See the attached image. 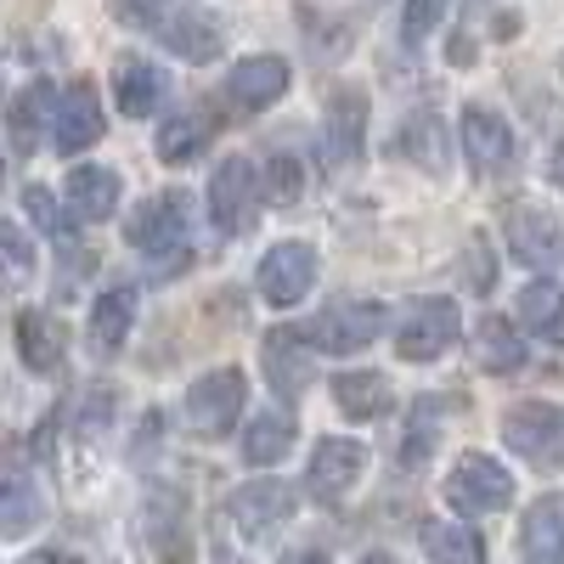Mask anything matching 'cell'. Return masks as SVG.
I'll list each match as a JSON object with an SVG mask.
<instances>
[{
	"label": "cell",
	"mask_w": 564,
	"mask_h": 564,
	"mask_svg": "<svg viewBox=\"0 0 564 564\" xmlns=\"http://www.w3.org/2000/svg\"><path fill=\"white\" fill-rule=\"evenodd\" d=\"M34 525V491H29V475H12L7 480V536H23Z\"/></svg>",
	"instance_id": "cell-33"
},
{
	"label": "cell",
	"mask_w": 564,
	"mask_h": 564,
	"mask_svg": "<svg viewBox=\"0 0 564 564\" xmlns=\"http://www.w3.org/2000/svg\"><path fill=\"white\" fill-rule=\"evenodd\" d=\"M384 334V305H334V311H322L311 327H305V339L316 350H334V356H350V350H367L372 339Z\"/></svg>",
	"instance_id": "cell-7"
},
{
	"label": "cell",
	"mask_w": 564,
	"mask_h": 564,
	"mask_svg": "<svg viewBox=\"0 0 564 564\" xmlns=\"http://www.w3.org/2000/svg\"><path fill=\"white\" fill-rule=\"evenodd\" d=\"M102 102L90 85H68L63 102H57V153H85L102 141Z\"/></svg>",
	"instance_id": "cell-14"
},
{
	"label": "cell",
	"mask_w": 564,
	"mask_h": 564,
	"mask_svg": "<svg viewBox=\"0 0 564 564\" xmlns=\"http://www.w3.org/2000/svg\"><path fill=\"white\" fill-rule=\"evenodd\" d=\"M423 558L430 564H486V547L457 520H430L423 525Z\"/></svg>",
	"instance_id": "cell-24"
},
{
	"label": "cell",
	"mask_w": 564,
	"mask_h": 564,
	"mask_svg": "<svg viewBox=\"0 0 564 564\" xmlns=\"http://www.w3.org/2000/svg\"><path fill=\"white\" fill-rule=\"evenodd\" d=\"M130 249L141 254L153 276H181L193 265V209H186L181 193H153L130 215Z\"/></svg>",
	"instance_id": "cell-1"
},
{
	"label": "cell",
	"mask_w": 564,
	"mask_h": 564,
	"mask_svg": "<svg viewBox=\"0 0 564 564\" xmlns=\"http://www.w3.org/2000/svg\"><path fill=\"white\" fill-rule=\"evenodd\" d=\"M260 175H254V164L249 159H220V170L209 175V220H215V231H226V238H238V231H249L254 226V215H260Z\"/></svg>",
	"instance_id": "cell-2"
},
{
	"label": "cell",
	"mask_w": 564,
	"mask_h": 564,
	"mask_svg": "<svg viewBox=\"0 0 564 564\" xmlns=\"http://www.w3.org/2000/svg\"><path fill=\"white\" fill-rule=\"evenodd\" d=\"M316 282V254L305 243H276L260 260V300L265 305H300Z\"/></svg>",
	"instance_id": "cell-9"
},
{
	"label": "cell",
	"mask_w": 564,
	"mask_h": 564,
	"mask_svg": "<svg viewBox=\"0 0 564 564\" xmlns=\"http://www.w3.org/2000/svg\"><path fill=\"white\" fill-rule=\"evenodd\" d=\"M361 564H395V558H390V553H367Z\"/></svg>",
	"instance_id": "cell-40"
},
{
	"label": "cell",
	"mask_w": 564,
	"mask_h": 564,
	"mask_svg": "<svg viewBox=\"0 0 564 564\" xmlns=\"http://www.w3.org/2000/svg\"><path fill=\"white\" fill-rule=\"evenodd\" d=\"M282 564H327V558H322V553H289Z\"/></svg>",
	"instance_id": "cell-38"
},
{
	"label": "cell",
	"mask_w": 564,
	"mask_h": 564,
	"mask_svg": "<svg viewBox=\"0 0 564 564\" xmlns=\"http://www.w3.org/2000/svg\"><path fill=\"white\" fill-rule=\"evenodd\" d=\"M7 260H12V276L29 271V238H23L18 226H7Z\"/></svg>",
	"instance_id": "cell-35"
},
{
	"label": "cell",
	"mask_w": 564,
	"mask_h": 564,
	"mask_svg": "<svg viewBox=\"0 0 564 564\" xmlns=\"http://www.w3.org/2000/svg\"><path fill=\"white\" fill-rule=\"evenodd\" d=\"M113 90H119V108H124L130 119H141V113H153V108H159L164 79H159V68H153V63L124 57V63H119V74H113Z\"/></svg>",
	"instance_id": "cell-26"
},
{
	"label": "cell",
	"mask_w": 564,
	"mask_h": 564,
	"mask_svg": "<svg viewBox=\"0 0 564 564\" xmlns=\"http://www.w3.org/2000/svg\"><path fill=\"white\" fill-rule=\"evenodd\" d=\"M446 497L463 513H497V508L513 502V475L486 452H463L446 475Z\"/></svg>",
	"instance_id": "cell-4"
},
{
	"label": "cell",
	"mask_w": 564,
	"mask_h": 564,
	"mask_svg": "<svg viewBox=\"0 0 564 564\" xmlns=\"http://www.w3.org/2000/svg\"><path fill=\"white\" fill-rule=\"evenodd\" d=\"M520 322L531 327L536 339L564 345V289L558 282H531V289L520 294Z\"/></svg>",
	"instance_id": "cell-25"
},
{
	"label": "cell",
	"mask_w": 564,
	"mask_h": 564,
	"mask_svg": "<svg viewBox=\"0 0 564 564\" xmlns=\"http://www.w3.org/2000/svg\"><path fill=\"white\" fill-rule=\"evenodd\" d=\"M23 564H79L74 553H34V558H23Z\"/></svg>",
	"instance_id": "cell-37"
},
{
	"label": "cell",
	"mask_w": 564,
	"mask_h": 564,
	"mask_svg": "<svg viewBox=\"0 0 564 564\" xmlns=\"http://www.w3.org/2000/svg\"><path fill=\"white\" fill-rule=\"evenodd\" d=\"M361 468H367V446L356 441H316L311 452V497L316 502H339L356 480H361Z\"/></svg>",
	"instance_id": "cell-12"
},
{
	"label": "cell",
	"mask_w": 564,
	"mask_h": 564,
	"mask_svg": "<svg viewBox=\"0 0 564 564\" xmlns=\"http://www.w3.org/2000/svg\"><path fill=\"white\" fill-rule=\"evenodd\" d=\"M502 441L536 468H558L564 463V412L553 401H520L502 417Z\"/></svg>",
	"instance_id": "cell-3"
},
{
	"label": "cell",
	"mask_w": 564,
	"mask_h": 564,
	"mask_svg": "<svg viewBox=\"0 0 564 564\" xmlns=\"http://www.w3.org/2000/svg\"><path fill=\"white\" fill-rule=\"evenodd\" d=\"M289 446H294V423L282 417V412H260L254 423H249V435H243V457L249 463H282L289 457Z\"/></svg>",
	"instance_id": "cell-27"
},
{
	"label": "cell",
	"mask_w": 564,
	"mask_h": 564,
	"mask_svg": "<svg viewBox=\"0 0 564 564\" xmlns=\"http://www.w3.org/2000/svg\"><path fill=\"white\" fill-rule=\"evenodd\" d=\"M18 350H23V361L34 367V372H45V367H57L63 361V322L57 316H45V311H23L18 316Z\"/></svg>",
	"instance_id": "cell-23"
},
{
	"label": "cell",
	"mask_w": 564,
	"mask_h": 564,
	"mask_svg": "<svg viewBox=\"0 0 564 564\" xmlns=\"http://www.w3.org/2000/svg\"><path fill=\"white\" fill-rule=\"evenodd\" d=\"M23 209H29V220L45 231V238H68V215L57 209V198L45 193V186H29V193H23Z\"/></svg>",
	"instance_id": "cell-32"
},
{
	"label": "cell",
	"mask_w": 564,
	"mask_h": 564,
	"mask_svg": "<svg viewBox=\"0 0 564 564\" xmlns=\"http://www.w3.org/2000/svg\"><path fill=\"white\" fill-rule=\"evenodd\" d=\"M452 339H457V305L452 300H417L406 316H401V327H395V350H401V361H435V356H446L452 350Z\"/></svg>",
	"instance_id": "cell-6"
},
{
	"label": "cell",
	"mask_w": 564,
	"mask_h": 564,
	"mask_svg": "<svg viewBox=\"0 0 564 564\" xmlns=\"http://www.w3.org/2000/svg\"><path fill=\"white\" fill-rule=\"evenodd\" d=\"M553 181H558V186H564V148H558V153H553Z\"/></svg>",
	"instance_id": "cell-39"
},
{
	"label": "cell",
	"mask_w": 564,
	"mask_h": 564,
	"mask_svg": "<svg viewBox=\"0 0 564 564\" xmlns=\"http://www.w3.org/2000/svg\"><path fill=\"white\" fill-rule=\"evenodd\" d=\"M52 108H57V97H52V85H45V79H34L29 90H18V102H12V148L18 153L34 148V124L52 113Z\"/></svg>",
	"instance_id": "cell-29"
},
{
	"label": "cell",
	"mask_w": 564,
	"mask_h": 564,
	"mask_svg": "<svg viewBox=\"0 0 564 564\" xmlns=\"http://www.w3.org/2000/svg\"><path fill=\"white\" fill-rule=\"evenodd\" d=\"M282 90H289V63L282 57H243L226 79V102L238 113H260L282 97Z\"/></svg>",
	"instance_id": "cell-13"
},
{
	"label": "cell",
	"mask_w": 564,
	"mask_h": 564,
	"mask_svg": "<svg viewBox=\"0 0 564 564\" xmlns=\"http://www.w3.org/2000/svg\"><path fill=\"white\" fill-rule=\"evenodd\" d=\"M441 12H446V0H406L401 7V34L417 45V40H430V29L441 23Z\"/></svg>",
	"instance_id": "cell-34"
},
{
	"label": "cell",
	"mask_w": 564,
	"mask_h": 564,
	"mask_svg": "<svg viewBox=\"0 0 564 564\" xmlns=\"http://www.w3.org/2000/svg\"><path fill=\"white\" fill-rule=\"evenodd\" d=\"M553 243H558V220H553L547 209H536V204H520V209L508 215V249H513V260L542 265V260L553 254Z\"/></svg>",
	"instance_id": "cell-19"
},
{
	"label": "cell",
	"mask_w": 564,
	"mask_h": 564,
	"mask_svg": "<svg viewBox=\"0 0 564 564\" xmlns=\"http://www.w3.org/2000/svg\"><path fill=\"white\" fill-rule=\"evenodd\" d=\"M334 401H339L345 417H384L395 406L384 372H339V379H334Z\"/></svg>",
	"instance_id": "cell-21"
},
{
	"label": "cell",
	"mask_w": 564,
	"mask_h": 564,
	"mask_svg": "<svg viewBox=\"0 0 564 564\" xmlns=\"http://www.w3.org/2000/svg\"><path fill=\"white\" fill-rule=\"evenodd\" d=\"M68 204H74V220H108L113 204H119V175L113 170H74L68 175Z\"/></svg>",
	"instance_id": "cell-22"
},
{
	"label": "cell",
	"mask_w": 564,
	"mask_h": 564,
	"mask_svg": "<svg viewBox=\"0 0 564 564\" xmlns=\"http://www.w3.org/2000/svg\"><path fill=\"white\" fill-rule=\"evenodd\" d=\"M130 322H135V289L130 282H113V289L90 305V350L97 356H113L130 334Z\"/></svg>",
	"instance_id": "cell-17"
},
{
	"label": "cell",
	"mask_w": 564,
	"mask_h": 564,
	"mask_svg": "<svg viewBox=\"0 0 564 564\" xmlns=\"http://www.w3.org/2000/svg\"><path fill=\"white\" fill-rule=\"evenodd\" d=\"M520 547H525V564H564V491H547L542 502H531L520 525Z\"/></svg>",
	"instance_id": "cell-16"
},
{
	"label": "cell",
	"mask_w": 564,
	"mask_h": 564,
	"mask_svg": "<svg viewBox=\"0 0 564 564\" xmlns=\"http://www.w3.org/2000/svg\"><path fill=\"white\" fill-rule=\"evenodd\" d=\"M361 130H367V97L356 85H339L327 97V119H322V153L334 170H345L361 153Z\"/></svg>",
	"instance_id": "cell-10"
},
{
	"label": "cell",
	"mask_w": 564,
	"mask_h": 564,
	"mask_svg": "<svg viewBox=\"0 0 564 564\" xmlns=\"http://www.w3.org/2000/svg\"><path fill=\"white\" fill-rule=\"evenodd\" d=\"M153 542H159V553L164 558H186V553H193V542H186V520H175V508L170 502H159L153 508Z\"/></svg>",
	"instance_id": "cell-30"
},
{
	"label": "cell",
	"mask_w": 564,
	"mask_h": 564,
	"mask_svg": "<svg viewBox=\"0 0 564 564\" xmlns=\"http://www.w3.org/2000/svg\"><path fill=\"white\" fill-rule=\"evenodd\" d=\"M289 513H294V491L282 480H254V486H243L238 497H231V525H238L249 542L276 536L282 525H289Z\"/></svg>",
	"instance_id": "cell-8"
},
{
	"label": "cell",
	"mask_w": 564,
	"mask_h": 564,
	"mask_svg": "<svg viewBox=\"0 0 564 564\" xmlns=\"http://www.w3.org/2000/svg\"><path fill=\"white\" fill-rule=\"evenodd\" d=\"M265 198H271L276 209H289V204L300 198V164H294L289 153H276V159L265 164Z\"/></svg>",
	"instance_id": "cell-31"
},
{
	"label": "cell",
	"mask_w": 564,
	"mask_h": 564,
	"mask_svg": "<svg viewBox=\"0 0 564 564\" xmlns=\"http://www.w3.org/2000/svg\"><path fill=\"white\" fill-rule=\"evenodd\" d=\"M468 350H475L480 372H520V367H525V345L513 339V327H508L502 316H480Z\"/></svg>",
	"instance_id": "cell-20"
},
{
	"label": "cell",
	"mask_w": 564,
	"mask_h": 564,
	"mask_svg": "<svg viewBox=\"0 0 564 564\" xmlns=\"http://www.w3.org/2000/svg\"><path fill=\"white\" fill-rule=\"evenodd\" d=\"M204 141H209V119H204V113H175V119L159 130V159H164V164H193Z\"/></svg>",
	"instance_id": "cell-28"
},
{
	"label": "cell",
	"mask_w": 564,
	"mask_h": 564,
	"mask_svg": "<svg viewBox=\"0 0 564 564\" xmlns=\"http://www.w3.org/2000/svg\"><path fill=\"white\" fill-rule=\"evenodd\" d=\"M260 361H265V379H271V390H276L282 401H300V395H305V384H311V350H305L300 334H289V327L265 334Z\"/></svg>",
	"instance_id": "cell-15"
},
{
	"label": "cell",
	"mask_w": 564,
	"mask_h": 564,
	"mask_svg": "<svg viewBox=\"0 0 564 564\" xmlns=\"http://www.w3.org/2000/svg\"><path fill=\"white\" fill-rule=\"evenodd\" d=\"M463 153L475 164V175H508L513 170V130L491 108H468L463 113Z\"/></svg>",
	"instance_id": "cell-11"
},
{
	"label": "cell",
	"mask_w": 564,
	"mask_h": 564,
	"mask_svg": "<svg viewBox=\"0 0 564 564\" xmlns=\"http://www.w3.org/2000/svg\"><path fill=\"white\" fill-rule=\"evenodd\" d=\"M119 7H124V12H135V18H159V23L170 18V12H164V0H119Z\"/></svg>",
	"instance_id": "cell-36"
},
{
	"label": "cell",
	"mask_w": 564,
	"mask_h": 564,
	"mask_svg": "<svg viewBox=\"0 0 564 564\" xmlns=\"http://www.w3.org/2000/svg\"><path fill=\"white\" fill-rule=\"evenodd\" d=\"M238 412H243V372L238 367H215L186 390V423H193V435H204V441L226 435L231 423H238Z\"/></svg>",
	"instance_id": "cell-5"
},
{
	"label": "cell",
	"mask_w": 564,
	"mask_h": 564,
	"mask_svg": "<svg viewBox=\"0 0 564 564\" xmlns=\"http://www.w3.org/2000/svg\"><path fill=\"white\" fill-rule=\"evenodd\" d=\"M159 29V40L170 45L175 57H186V63H209L215 52H220V29H215V18H204V12H170L164 23H153Z\"/></svg>",
	"instance_id": "cell-18"
}]
</instances>
